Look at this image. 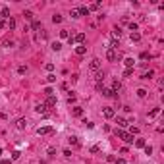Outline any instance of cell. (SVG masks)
Here are the masks:
<instances>
[{"instance_id":"6da1fadb","label":"cell","mask_w":164,"mask_h":164,"mask_svg":"<svg viewBox=\"0 0 164 164\" xmlns=\"http://www.w3.org/2000/svg\"><path fill=\"white\" fill-rule=\"evenodd\" d=\"M114 135H116L118 139H124V141L130 143V145H131V143H135V139H133L131 133H127V131H124V130H118V127L114 130Z\"/></svg>"},{"instance_id":"7a4b0ae2","label":"cell","mask_w":164,"mask_h":164,"mask_svg":"<svg viewBox=\"0 0 164 164\" xmlns=\"http://www.w3.org/2000/svg\"><path fill=\"white\" fill-rule=\"evenodd\" d=\"M120 58V52L118 50H114V48H108L106 50V60L108 62H114V60H118Z\"/></svg>"},{"instance_id":"3957f363","label":"cell","mask_w":164,"mask_h":164,"mask_svg":"<svg viewBox=\"0 0 164 164\" xmlns=\"http://www.w3.org/2000/svg\"><path fill=\"white\" fill-rule=\"evenodd\" d=\"M37 133H39V135H50V133H54V127H50V126L37 127Z\"/></svg>"},{"instance_id":"277c9868","label":"cell","mask_w":164,"mask_h":164,"mask_svg":"<svg viewBox=\"0 0 164 164\" xmlns=\"http://www.w3.org/2000/svg\"><path fill=\"white\" fill-rule=\"evenodd\" d=\"M89 68H91V72H98V69H101V60H98V58H93L91 64H89Z\"/></svg>"},{"instance_id":"5b68a950","label":"cell","mask_w":164,"mask_h":164,"mask_svg":"<svg viewBox=\"0 0 164 164\" xmlns=\"http://www.w3.org/2000/svg\"><path fill=\"white\" fill-rule=\"evenodd\" d=\"M101 93H102V95L106 97V98H118V95L112 91V89H104V87H102V91H101Z\"/></svg>"},{"instance_id":"8992f818","label":"cell","mask_w":164,"mask_h":164,"mask_svg":"<svg viewBox=\"0 0 164 164\" xmlns=\"http://www.w3.org/2000/svg\"><path fill=\"white\" fill-rule=\"evenodd\" d=\"M44 106L46 108H52V106H56V97H46V101H44Z\"/></svg>"},{"instance_id":"52a82bcc","label":"cell","mask_w":164,"mask_h":164,"mask_svg":"<svg viewBox=\"0 0 164 164\" xmlns=\"http://www.w3.org/2000/svg\"><path fill=\"white\" fill-rule=\"evenodd\" d=\"M102 114H104V118H114L116 116V112H114V108H110V106H106L102 110Z\"/></svg>"},{"instance_id":"ba28073f","label":"cell","mask_w":164,"mask_h":164,"mask_svg":"<svg viewBox=\"0 0 164 164\" xmlns=\"http://www.w3.org/2000/svg\"><path fill=\"white\" fill-rule=\"evenodd\" d=\"M73 43L83 44V43H85V33H77V35H73Z\"/></svg>"},{"instance_id":"9c48e42d","label":"cell","mask_w":164,"mask_h":164,"mask_svg":"<svg viewBox=\"0 0 164 164\" xmlns=\"http://www.w3.org/2000/svg\"><path fill=\"white\" fill-rule=\"evenodd\" d=\"M35 110H37L39 114H44V116H46L48 114V108L44 106V102H41V104H37V108H35Z\"/></svg>"},{"instance_id":"30bf717a","label":"cell","mask_w":164,"mask_h":164,"mask_svg":"<svg viewBox=\"0 0 164 164\" xmlns=\"http://www.w3.org/2000/svg\"><path fill=\"white\" fill-rule=\"evenodd\" d=\"M85 52H87V46H85V44H79V46H75V54H77V56H83Z\"/></svg>"},{"instance_id":"8fae6325","label":"cell","mask_w":164,"mask_h":164,"mask_svg":"<svg viewBox=\"0 0 164 164\" xmlns=\"http://www.w3.org/2000/svg\"><path fill=\"white\" fill-rule=\"evenodd\" d=\"M25 126H27L25 118H19V120L16 122V127H17V130H25Z\"/></svg>"},{"instance_id":"7c38bea8","label":"cell","mask_w":164,"mask_h":164,"mask_svg":"<svg viewBox=\"0 0 164 164\" xmlns=\"http://www.w3.org/2000/svg\"><path fill=\"white\" fill-rule=\"evenodd\" d=\"M120 37H122V29H120V27H114V31H112V39H118V41H120Z\"/></svg>"},{"instance_id":"4fadbf2b","label":"cell","mask_w":164,"mask_h":164,"mask_svg":"<svg viewBox=\"0 0 164 164\" xmlns=\"http://www.w3.org/2000/svg\"><path fill=\"white\" fill-rule=\"evenodd\" d=\"M72 114H73V116H83V108L81 106H73V110H72Z\"/></svg>"},{"instance_id":"5bb4252c","label":"cell","mask_w":164,"mask_h":164,"mask_svg":"<svg viewBox=\"0 0 164 164\" xmlns=\"http://www.w3.org/2000/svg\"><path fill=\"white\" fill-rule=\"evenodd\" d=\"M120 89H122V83H120V81H118V79H116V81L112 83V91H114V93H116V95H118V91H120Z\"/></svg>"},{"instance_id":"9a60e30c","label":"cell","mask_w":164,"mask_h":164,"mask_svg":"<svg viewBox=\"0 0 164 164\" xmlns=\"http://www.w3.org/2000/svg\"><path fill=\"white\" fill-rule=\"evenodd\" d=\"M139 41H141V33H131V43H139Z\"/></svg>"},{"instance_id":"2e32d148","label":"cell","mask_w":164,"mask_h":164,"mask_svg":"<svg viewBox=\"0 0 164 164\" xmlns=\"http://www.w3.org/2000/svg\"><path fill=\"white\" fill-rule=\"evenodd\" d=\"M116 124H118V126H120V127H126V126H127V124H130V122H126V120H124V118H120V116H118V118H116Z\"/></svg>"},{"instance_id":"e0dca14e","label":"cell","mask_w":164,"mask_h":164,"mask_svg":"<svg viewBox=\"0 0 164 164\" xmlns=\"http://www.w3.org/2000/svg\"><path fill=\"white\" fill-rule=\"evenodd\" d=\"M0 17H10V8H8V6L2 8V12H0Z\"/></svg>"},{"instance_id":"ac0fdd59","label":"cell","mask_w":164,"mask_h":164,"mask_svg":"<svg viewBox=\"0 0 164 164\" xmlns=\"http://www.w3.org/2000/svg\"><path fill=\"white\" fill-rule=\"evenodd\" d=\"M6 27H10V29H16V19H14V17H10L8 21H6Z\"/></svg>"},{"instance_id":"d6986e66","label":"cell","mask_w":164,"mask_h":164,"mask_svg":"<svg viewBox=\"0 0 164 164\" xmlns=\"http://www.w3.org/2000/svg\"><path fill=\"white\" fill-rule=\"evenodd\" d=\"M41 27H43V25H41V21H37V19H35V21L31 23V29H33V31H39Z\"/></svg>"},{"instance_id":"ffe728a7","label":"cell","mask_w":164,"mask_h":164,"mask_svg":"<svg viewBox=\"0 0 164 164\" xmlns=\"http://www.w3.org/2000/svg\"><path fill=\"white\" fill-rule=\"evenodd\" d=\"M153 75H155V72H153V69H149V72H145V73L141 75V79H151Z\"/></svg>"},{"instance_id":"44dd1931","label":"cell","mask_w":164,"mask_h":164,"mask_svg":"<svg viewBox=\"0 0 164 164\" xmlns=\"http://www.w3.org/2000/svg\"><path fill=\"white\" fill-rule=\"evenodd\" d=\"M79 16H89V8H87V6L79 8Z\"/></svg>"},{"instance_id":"7402d4cb","label":"cell","mask_w":164,"mask_h":164,"mask_svg":"<svg viewBox=\"0 0 164 164\" xmlns=\"http://www.w3.org/2000/svg\"><path fill=\"white\" fill-rule=\"evenodd\" d=\"M135 147L143 149V147H145V139H135Z\"/></svg>"},{"instance_id":"603a6c76","label":"cell","mask_w":164,"mask_h":164,"mask_svg":"<svg viewBox=\"0 0 164 164\" xmlns=\"http://www.w3.org/2000/svg\"><path fill=\"white\" fill-rule=\"evenodd\" d=\"M133 75V68H126V72H124V77H131Z\"/></svg>"},{"instance_id":"cb8c5ba5","label":"cell","mask_w":164,"mask_h":164,"mask_svg":"<svg viewBox=\"0 0 164 164\" xmlns=\"http://www.w3.org/2000/svg\"><path fill=\"white\" fill-rule=\"evenodd\" d=\"M69 143H72L73 147H79V139H77V137H73V135L69 137Z\"/></svg>"},{"instance_id":"d4e9b609","label":"cell","mask_w":164,"mask_h":164,"mask_svg":"<svg viewBox=\"0 0 164 164\" xmlns=\"http://www.w3.org/2000/svg\"><path fill=\"white\" fill-rule=\"evenodd\" d=\"M52 21H54V23H60V21H62V16H60V14H54V16H52Z\"/></svg>"},{"instance_id":"484cf974","label":"cell","mask_w":164,"mask_h":164,"mask_svg":"<svg viewBox=\"0 0 164 164\" xmlns=\"http://www.w3.org/2000/svg\"><path fill=\"white\" fill-rule=\"evenodd\" d=\"M50 48H52V50H60V48H62V44L56 41V43H52V44H50Z\"/></svg>"},{"instance_id":"4316f807","label":"cell","mask_w":164,"mask_h":164,"mask_svg":"<svg viewBox=\"0 0 164 164\" xmlns=\"http://www.w3.org/2000/svg\"><path fill=\"white\" fill-rule=\"evenodd\" d=\"M158 112H160V108H155V110H151V112H149V118H155V116H158Z\"/></svg>"},{"instance_id":"83f0119b","label":"cell","mask_w":164,"mask_h":164,"mask_svg":"<svg viewBox=\"0 0 164 164\" xmlns=\"http://www.w3.org/2000/svg\"><path fill=\"white\" fill-rule=\"evenodd\" d=\"M124 64H126L127 68H133V58H126V60H124Z\"/></svg>"},{"instance_id":"f1b7e54d","label":"cell","mask_w":164,"mask_h":164,"mask_svg":"<svg viewBox=\"0 0 164 164\" xmlns=\"http://www.w3.org/2000/svg\"><path fill=\"white\" fill-rule=\"evenodd\" d=\"M69 16H72V17H79V10H77V8H73L72 12H69Z\"/></svg>"},{"instance_id":"f546056e","label":"cell","mask_w":164,"mask_h":164,"mask_svg":"<svg viewBox=\"0 0 164 164\" xmlns=\"http://www.w3.org/2000/svg\"><path fill=\"white\" fill-rule=\"evenodd\" d=\"M68 102H69V104L75 102V95H73V93H69V95H68Z\"/></svg>"},{"instance_id":"4dcf8cb0","label":"cell","mask_w":164,"mask_h":164,"mask_svg":"<svg viewBox=\"0 0 164 164\" xmlns=\"http://www.w3.org/2000/svg\"><path fill=\"white\" fill-rule=\"evenodd\" d=\"M89 8V12H91V10H98L101 8V2H97V4H91V6H87Z\"/></svg>"},{"instance_id":"1f68e13d","label":"cell","mask_w":164,"mask_h":164,"mask_svg":"<svg viewBox=\"0 0 164 164\" xmlns=\"http://www.w3.org/2000/svg\"><path fill=\"white\" fill-rule=\"evenodd\" d=\"M143 149H145V155H153V147L151 145H145Z\"/></svg>"},{"instance_id":"d6a6232c","label":"cell","mask_w":164,"mask_h":164,"mask_svg":"<svg viewBox=\"0 0 164 164\" xmlns=\"http://www.w3.org/2000/svg\"><path fill=\"white\" fill-rule=\"evenodd\" d=\"M23 17H25V19H33V12H29V10L23 12Z\"/></svg>"},{"instance_id":"836d02e7","label":"cell","mask_w":164,"mask_h":164,"mask_svg":"<svg viewBox=\"0 0 164 164\" xmlns=\"http://www.w3.org/2000/svg\"><path fill=\"white\" fill-rule=\"evenodd\" d=\"M151 58H153V56H151L149 52H143V54H141V60H151Z\"/></svg>"},{"instance_id":"e575fe53","label":"cell","mask_w":164,"mask_h":164,"mask_svg":"<svg viewBox=\"0 0 164 164\" xmlns=\"http://www.w3.org/2000/svg\"><path fill=\"white\" fill-rule=\"evenodd\" d=\"M44 95H46V97H52V95H54V91H52L50 87H46V89H44Z\"/></svg>"},{"instance_id":"d590c367","label":"cell","mask_w":164,"mask_h":164,"mask_svg":"<svg viewBox=\"0 0 164 164\" xmlns=\"http://www.w3.org/2000/svg\"><path fill=\"white\" fill-rule=\"evenodd\" d=\"M137 97H147V91H145V89H139V91H137Z\"/></svg>"},{"instance_id":"8d00e7d4","label":"cell","mask_w":164,"mask_h":164,"mask_svg":"<svg viewBox=\"0 0 164 164\" xmlns=\"http://www.w3.org/2000/svg\"><path fill=\"white\" fill-rule=\"evenodd\" d=\"M46 81L48 83H54V81H56V75H52V73H50V75H46Z\"/></svg>"},{"instance_id":"74e56055","label":"cell","mask_w":164,"mask_h":164,"mask_svg":"<svg viewBox=\"0 0 164 164\" xmlns=\"http://www.w3.org/2000/svg\"><path fill=\"white\" fill-rule=\"evenodd\" d=\"M130 133H131V135H137V133H139V127H130Z\"/></svg>"},{"instance_id":"f35d334b","label":"cell","mask_w":164,"mask_h":164,"mask_svg":"<svg viewBox=\"0 0 164 164\" xmlns=\"http://www.w3.org/2000/svg\"><path fill=\"white\" fill-rule=\"evenodd\" d=\"M60 37H62V39H68V37H69V31H66V29L60 31Z\"/></svg>"},{"instance_id":"ab89813d","label":"cell","mask_w":164,"mask_h":164,"mask_svg":"<svg viewBox=\"0 0 164 164\" xmlns=\"http://www.w3.org/2000/svg\"><path fill=\"white\" fill-rule=\"evenodd\" d=\"M130 29H131L133 33H135V31H137V23H135V21H131V23H130Z\"/></svg>"},{"instance_id":"60d3db41","label":"cell","mask_w":164,"mask_h":164,"mask_svg":"<svg viewBox=\"0 0 164 164\" xmlns=\"http://www.w3.org/2000/svg\"><path fill=\"white\" fill-rule=\"evenodd\" d=\"M112 162H116V164H126V160H124V158H116V156H114Z\"/></svg>"},{"instance_id":"b9f144b4","label":"cell","mask_w":164,"mask_h":164,"mask_svg":"<svg viewBox=\"0 0 164 164\" xmlns=\"http://www.w3.org/2000/svg\"><path fill=\"white\" fill-rule=\"evenodd\" d=\"M12 158H14V160H17V158H19V151H14L12 153Z\"/></svg>"},{"instance_id":"7bdbcfd3","label":"cell","mask_w":164,"mask_h":164,"mask_svg":"<svg viewBox=\"0 0 164 164\" xmlns=\"http://www.w3.org/2000/svg\"><path fill=\"white\" fill-rule=\"evenodd\" d=\"M17 72H19V73H25V72H27V68H25V66H19V68H17Z\"/></svg>"},{"instance_id":"ee69618b","label":"cell","mask_w":164,"mask_h":164,"mask_svg":"<svg viewBox=\"0 0 164 164\" xmlns=\"http://www.w3.org/2000/svg\"><path fill=\"white\" fill-rule=\"evenodd\" d=\"M64 156H72V151H69V149H64Z\"/></svg>"},{"instance_id":"f6af8a7d","label":"cell","mask_w":164,"mask_h":164,"mask_svg":"<svg viewBox=\"0 0 164 164\" xmlns=\"http://www.w3.org/2000/svg\"><path fill=\"white\" fill-rule=\"evenodd\" d=\"M54 155H56V151H54V149H48V156H50V158H52Z\"/></svg>"},{"instance_id":"bcb514c9","label":"cell","mask_w":164,"mask_h":164,"mask_svg":"<svg viewBox=\"0 0 164 164\" xmlns=\"http://www.w3.org/2000/svg\"><path fill=\"white\" fill-rule=\"evenodd\" d=\"M98 151H101V149H98L97 145H95V147H91V153H93V155H95V153H98Z\"/></svg>"},{"instance_id":"7dc6e473","label":"cell","mask_w":164,"mask_h":164,"mask_svg":"<svg viewBox=\"0 0 164 164\" xmlns=\"http://www.w3.org/2000/svg\"><path fill=\"white\" fill-rule=\"evenodd\" d=\"M44 68H46L48 72H52V69H54V64H46V66H44Z\"/></svg>"},{"instance_id":"c3c4849f","label":"cell","mask_w":164,"mask_h":164,"mask_svg":"<svg viewBox=\"0 0 164 164\" xmlns=\"http://www.w3.org/2000/svg\"><path fill=\"white\" fill-rule=\"evenodd\" d=\"M0 29H6V21L4 19H0Z\"/></svg>"},{"instance_id":"681fc988","label":"cell","mask_w":164,"mask_h":164,"mask_svg":"<svg viewBox=\"0 0 164 164\" xmlns=\"http://www.w3.org/2000/svg\"><path fill=\"white\" fill-rule=\"evenodd\" d=\"M4 118H6V114H2V112H0V120H4Z\"/></svg>"},{"instance_id":"f907efd6","label":"cell","mask_w":164,"mask_h":164,"mask_svg":"<svg viewBox=\"0 0 164 164\" xmlns=\"http://www.w3.org/2000/svg\"><path fill=\"white\" fill-rule=\"evenodd\" d=\"M0 164H10V160H2V162H0Z\"/></svg>"},{"instance_id":"816d5d0a","label":"cell","mask_w":164,"mask_h":164,"mask_svg":"<svg viewBox=\"0 0 164 164\" xmlns=\"http://www.w3.org/2000/svg\"><path fill=\"white\" fill-rule=\"evenodd\" d=\"M39 164H46V162H44V160H43V162H39Z\"/></svg>"},{"instance_id":"f5cc1de1","label":"cell","mask_w":164,"mask_h":164,"mask_svg":"<svg viewBox=\"0 0 164 164\" xmlns=\"http://www.w3.org/2000/svg\"><path fill=\"white\" fill-rule=\"evenodd\" d=\"M0 19H2V17H0Z\"/></svg>"}]
</instances>
